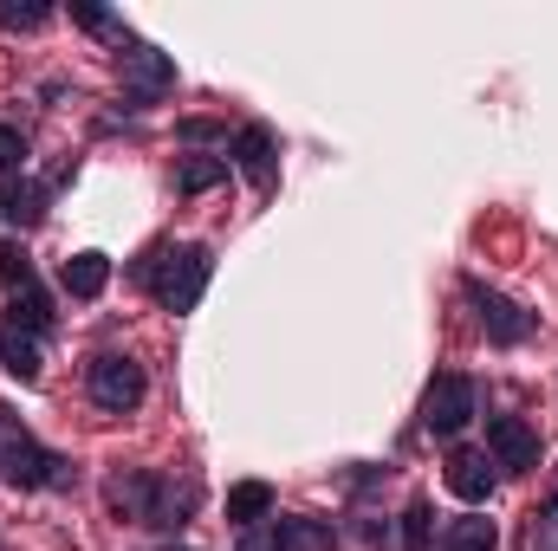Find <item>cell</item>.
Returning a JSON list of instances; mask_svg holds the SVG:
<instances>
[{
  "label": "cell",
  "mask_w": 558,
  "mask_h": 551,
  "mask_svg": "<svg viewBox=\"0 0 558 551\" xmlns=\"http://www.w3.org/2000/svg\"><path fill=\"white\" fill-rule=\"evenodd\" d=\"M468 298H474V311H481V331H487L494 344H526V338H533V311H526V305H513V298L487 292L481 279H468Z\"/></svg>",
  "instance_id": "cell-7"
},
{
  "label": "cell",
  "mask_w": 558,
  "mask_h": 551,
  "mask_svg": "<svg viewBox=\"0 0 558 551\" xmlns=\"http://www.w3.org/2000/svg\"><path fill=\"white\" fill-rule=\"evenodd\" d=\"M20 162H26V137H20L13 124H0V175H7V169H20Z\"/></svg>",
  "instance_id": "cell-21"
},
{
  "label": "cell",
  "mask_w": 558,
  "mask_h": 551,
  "mask_svg": "<svg viewBox=\"0 0 558 551\" xmlns=\"http://www.w3.org/2000/svg\"><path fill=\"white\" fill-rule=\"evenodd\" d=\"M39 221H46V188L26 182V175H20V182L7 175V182H0V228H20V234H26V228H39Z\"/></svg>",
  "instance_id": "cell-13"
},
{
  "label": "cell",
  "mask_w": 558,
  "mask_h": 551,
  "mask_svg": "<svg viewBox=\"0 0 558 551\" xmlns=\"http://www.w3.org/2000/svg\"><path fill=\"white\" fill-rule=\"evenodd\" d=\"M59 285H65L72 298H98V292L111 285V260H105V254H72V260L59 267Z\"/></svg>",
  "instance_id": "cell-15"
},
{
  "label": "cell",
  "mask_w": 558,
  "mask_h": 551,
  "mask_svg": "<svg viewBox=\"0 0 558 551\" xmlns=\"http://www.w3.org/2000/svg\"><path fill=\"white\" fill-rule=\"evenodd\" d=\"M143 364L137 357H118V351H105V357H92L85 364V396H92V409L105 415H131L143 403Z\"/></svg>",
  "instance_id": "cell-4"
},
{
  "label": "cell",
  "mask_w": 558,
  "mask_h": 551,
  "mask_svg": "<svg viewBox=\"0 0 558 551\" xmlns=\"http://www.w3.org/2000/svg\"><path fill=\"white\" fill-rule=\"evenodd\" d=\"M72 20L92 26V33H111V13H105V7H72Z\"/></svg>",
  "instance_id": "cell-23"
},
{
  "label": "cell",
  "mask_w": 558,
  "mask_h": 551,
  "mask_svg": "<svg viewBox=\"0 0 558 551\" xmlns=\"http://www.w3.org/2000/svg\"><path fill=\"white\" fill-rule=\"evenodd\" d=\"M52 20V7H39V0H0V26H46Z\"/></svg>",
  "instance_id": "cell-20"
},
{
  "label": "cell",
  "mask_w": 558,
  "mask_h": 551,
  "mask_svg": "<svg viewBox=\"0 0 558 551\" xmlns=\"http://www.w3.org/2000/svg\"><path fill=\"white\" fill-rule=\"evenodd\" d=\"M553 500H558V480H553Z\"/></svg>",
  "instance_id": "cell-25"
},
{
  "label": "cell",
  "mask_w": 558,
  "mask_h": 551,
  "mask_svg": "<svg viewBox=\"0 0 558 551\" xmlns=\"http://www.w3.org/2000/svg\"><path fill=\"white\" fill-rule=\"evenodd\" d=\"M0 285L13 292V305H20L13 318H20L26 331H46V325H52V298L39 292V273H33V260H26V254H20L13 241L0 247Z\"/></svg>",
  "instance_id": "cell-5"
},
{
  "label": "cell",
  "mask_w": 558,
  "mask_h": 551,
  "mask_svg": "<svg viewBox=\"0 0 558 551\" xmlns=\"http://www.w3.org/2000/svg\"><path fill=\"white\" fill-rule=\"evenodd\" d=\"M468 421H474V383L454 377V370H441L428 383V396H422V428L428 434H461Z\"/></svg>",
  "instance_id": "cell-6"
},
{
  "label": "cell",
  "mask_w": 558,
  "mask_h": 551,
  "mask_svg": "<svg viewBox=\"0 0 558 551\" xmlns=\"http://www.w3.org/2000/svg\"><path fill=\"white\" fill-rule=\"evenodd\" d=\"M124 85H131L137 105H149V98H162V91L175 85V65H169L156 46H131V52H124Z\"/></svg>",
  "instance_id": "cell-10"
},
{
  "label": "cell",
  "mask_w": 558,
  "mask_h": 551,
  "mask_svg": "<svg viewBox=\"0 0 558 551\" xmlns=\"http://www.w3.org/2000/svg\"><path fill=\"white\" fill-rule=\"evenodd\" d=\"M195 500H202L195 480H169V474H149V467H118L105 480V506L131 526H162L169 532L195 513Z\"/></svg>",
  "instance_id": "cell-1"
},
{
  "label": "cell",
  "mask_w": 558,
  "mask_h": 551,
  "mask_svg": "<svg viewBox=\"0 0 558 551\" xmlns=\"http://www.w3.org/2000/svg\"><path fill=\"white\" fill-rule=\"evenodd\" d=\"M0 474H7V487H20V493H33V487H72V467H65L52 448H39L7 409H0Z\"/></svg>",
  "instance_id": "cell-3"
},
{
  "label": "cell",
  "mask_w": 558,
  "mask_h": 551,
  "mask_svg": "<svg viewBox=\"0 0 558 551\" xmlns=\"http://www.w3.org/2000/svg\"><path fill=\"white\" fill-rule=\"evenodd\" d=\"M39 331H26L20 318H0V370L20 383H39Z\"/></svg>",
  "instance_id": "cell-11"
},
{
  "label": "cell",
  "mask_w": 558,
  "mask_h": 551,
  "mask_svg": "<svg viewBox=\"0 0 558 551\" xmlns=\"http://www.w3.org/2000/svg\"><path fill=\"white\" fill-rule=\"evenodd\" d=\"M274 551H331L338 546V532H331V519H274Z\"/></svg>",
  "instance_id": "cell-14"
},
{
  "label": "cell",
  "mask_w": 558,
  "mask_h": 551,
  "mask_svg": "<svg viewBox=\"0 0 558 551\" xmlns=\"http://www.w3.org/2000/svg\"><path fill=\"white\" fill-rule=\"evenodd\" d=\"M487 461L507 474H526V467H539V434L520 415H494L487 421Z\"/></svg>",
  "instance_id": "cell-8"
},
{
  "label": "cell",
  "mask_w": 558,
  "mask_h": 551,
  "mask_svg": "<svg viewBox=\"0 0 558 551\" xmlns=\"http://www.w3.org/2000/svg\"><path fill=\"white\" fill-rule=\"evenodd\" d=\"M441 551H500V532H494V519H454L441 532Z\"/></svg>",
  "instance_id": "cell-17"
},
{
  "label": "cell",
  "mask_w": 558,
  "mask_h": 551,
  "mask_svg": "<svg viewBox=\"0 0 558 551\" xmlns=\"http://www.w3.org/2000/svg\"><path fill=\"white\" fill-rule=\"evenodd\" d=\"M403 551H435V513H428V500H416L403 513Z\"/></svg>",
  "instance_id": "cell-19"
},
{
  "label": "cell",
  "mask_w": 558,
  "mask_h": 551,
  "mask_svg": "<svg viewBox=\"0 0 558 551\" xmlns=\"http://www.w3.org/2000/svg\"><path fill=\"white\" fill-rule=\"evenodd\" d=\"M274 513V487L267 480H241V487H228V519L234 526H260Z\"/></svg>",
  "instance_id": "cell-16"
},
{
  "label": "cell",
  "mask_w": 558,
  "mask_h": 551,
  "mask_svg": "<svg viewBox=\"0 0 558 551\" xmlns=\"http://www.w3.org/2000/svg\"><path fill=\"white\" fill-rule=\"evenodd\" d=\"M175 137H182V143H215V137H221V124H215V118H189Z\"/></svg>",
  "instance_id": "cell-22"
},
{
  "label": "cell",
  "mask_w": 558,
  "mask_h": 551,
  "mask_svg": "<svg viewBox=\"0 0 558 551\" xmlns=\"http://www.w3.org/2000/svg\"><path fill=\"white\" fill-rule=\"evenodd\" d=\"M208 273H215L208 247H149L137 260V279L149 285V298L162 311H195L208 292Z\"/></svg>",
  "instance_id": "cell-2"
},
{
  "label": "cell",
  "mask_w": 558,
  "mask_h": 551,
  "mask_svg": "<svg viewBox=\"0 0 558 551\" xmlns=\"http://www.w3.org/2000/svg\"><path fill=\"white\" fill-rule=\"evenodd\" d=\"M221 175H228V162H221V156H189V162L175 169V188H182V195H202V188H215Z\"/></svg>",
  "instance_id": "cell-18"
},
{
  "label": "cell",
  "mask_w": 558,
  "mask_h": 551,
  "mask_svg": "<svg viewBox=\"0 0 558 551\" xmlns=\"http://www.w3.org/2000/svg\"><path fill=\"white\" fill-rule=\"evenodd\" d=\"M234 169H241L254 188H274L279 162H274V131H267V124H247V131H234Z\"/></svg>",
  "instance_id": "cell-12"
},
{
  "label": "cell",
  "mask_w": 558,
  "mask_h": 551,
  "mask_svg": "<svg viewBox=\"0 0 558 551\" xmlns=\"http://www.w3.org/2000/svg\"><path fill=\"white\" fill-rule=\"evenodd\" d=\"M162 551H189V546H162Z\"/></svg>",
  "instance_id": "cell-24"
},
{
  "label": "cell",
  "mask_w": 558,
  "mask_h": 551,
  "mask_svg": "<svg viewBox=\"0 0 558 551\" xmlns=\"http://www.w3.org/2000/svg\"><path fill=\"white\" fill-rule=\"evenodd\" d=\"M448 493L468 500V506H487V493H494V461H487L481 448H454V454H448Z\"/></svg>",
  "instance_id": "cell-9"
}]
</instances>
